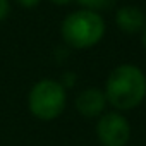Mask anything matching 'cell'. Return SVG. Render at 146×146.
<instances>
[{
  "label": "cell",
  "instance_id": "cell-1",
  "mask_svg": "<svg viewBox=\"0 0 146 146\" xmlns=\"http://www.w3.org/2000/svg\"><path fill=\"white\" fill-rule=\"evenodd\" d=\"M107 102L117 110H132L146 96V78L136 65H119L107 79L105 86Z\"/></svg>",
  "mask_w": 146,
  "mask_h": 146
},
{
  "label": "cell",
  "instance_id": "cell-2",
  "mask_svg": "<svg viewBox=\"0 0 146 146\" xmlns=\"http://www.w3.org/2000/svg\"><path fill=\"white\" fill-rule=\"evenodd\" d=\"M105 35V23L98 12L83 9L69 14L62 23V38L72 48H90Z\"/></svg>",
  "mask_w": 146,
  "mask_h": 146
},
{
  "label": "cell",
  "instance_id": "cell-3",
  "mask_svg": "<svg viewBox=\"0 0 146 146\" xmlns=\"http://www.w3.org/2000/svg\"><path fill=\"white\" fill-rule=\"evenodd\" d=\"M29 110L40 120L57 119L65 107V90L62 84L52 79H43L29 91Z\"/></svg>",
  "mask_w": 146,
  "mask_h": 146
},
{
  "label": "cell",
  "instance_id": "cell-4",
  "mask_svg": "<svg viewBox=\"0 0 146 146\" xmlns=\"http://www.w3.org/2000/svg\"><path fill=\"white\" fill-rule=\"evenodd\" d=\"M96 136L103 146H125L131 136V127L120 113L110 112L98 120Z\"/></svg>",
  "mask_w": 146,
  "mask_h": 146
},
{
  "label": "cell",
  "instance_id": "cell-5",
  "mask_svg": "<svg viewBox=\"0 0 146 146\" xmlns=\"http://www.w3.org/2000/svg\"><path fill=\"white\" fill-rule=\"evenodd\" d=\"M105 105H107V96L98 88H88V90L81 91L76 98L78 112L84 117H90V119L100 115L103 112Z\"/></svg>",
  "mask_w": 146,
  "mask_h": 146
},
{
  "label": "cell",
  "instance_id": "cell-6",
  "mask_svg": "<svg viewBox=\"0 0 146 146\" xmlns=\"http://www.w3.org/2000/svg\"><path fill=\"white\" fill-rule=\"evenodd\" d=\"M115 23H117L120 31H124L127 35H136L141 29H144L146 16H144V12L141 9H137L134 5H125V7L117 11Z\"/></svg>",
  "mask_w": 146,
  "mask_h": 146
},
{
  "label": "cell",
  "instance_id": "cell-7",
  "mask_svg": "<svg viewBox=\"0 0 146 146\" xmlns=\"http://www.w3.org/2000/svg\"><path fill=\"white\" fill-rule=\"evenodd\" d=\"M78 2L86 7L88 11H93V12H98V11H107L113 5L115 0H78Z\"/></svg>",
  "mask_w": 146,
  "mask_h": 146
},
{
  "label": "cell",
  "instance_id": "cell-8",
  "mask_svg": "<svg viewBox=\"0 0 146 146\" xmlns=\"http://www.w3.org/2000/svg\"><path fill=\"white\" fill-rule=\"evenodd\" d=\"M11 5H9V0H0V21H4L9 16Z\"/></svg>",
  "mask_w": 146,
  "mask_h": 146
},
{
  "label": "cell",
  "instance_id": "cell-9",
  "mask_svg": "<svg viewBox=\"0 0 146 146\" xmlns=\"http://www.w3.org/2000/svg\"><path fill=\"white\" fill-rule=\"evenodd\" d=\"M17 4L26 7V9H33V7H36L40 4V0H17Z\"/></svg>",
  "mask_w": 146,
  "mask_h": 146
},
{
  "label": "cell",
  "instance_id": "cell-10",
  "mask_svg": "<svg viewBox=\"0 0 146 146\" xmlns=\"http://www.w3.org/2000/svg\"><path fill=\"white\" fill-rule=\"evenodd\" d=\"M50 2H53V4H57V5H65V4L72 2V0H50Z\"/></svg>",
  "mask_w": 146,
  "mask_h": 146
},
{
  "label": "cell",
  "instance_id": "cell-11",
  "mask_svg": "<svg viewBox=\"0 0 146 146\" xmlns=\"http://www.w3.org/2000/svg\"><path fill=\"white\" fill-rule=\"evenodd\" d=\"M143 45L146 48V26H144V31H143Z\"/></svg>",
  "mask_w": 146,
  "mask_h": 146
}]
</instances>
